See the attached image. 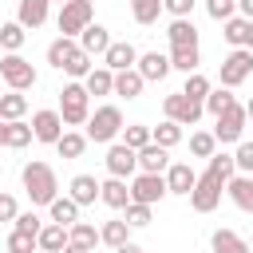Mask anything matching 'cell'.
Segmentation results:
<instances>
[{"label": "cell", "instance_id": "1", "mask_svg": "<svg viewBox=\"0 0 253 253\" xmlns=\"http://www.w3.org/2000/svg\"><path fill=\"white\" fill-rule=\"evenodd\" d=\"M20 182H24L28 198H32V206H51V202L59 198V178H55V170H51L47 162H40V158H32V162L20 170Z\"/></svg>", "mask_w": 253, "mask_h": 253}, {"label": "cell", "instance_id": "2", "mask_svg": "<svg viewBox=\"0 0 253 253\" xmlns=\"http://www.w3.org/2000/svg\"><path fill=\"white\" fill-rule=\"evenodd\" d=\"M59 115H63L67 126H87V119H91V91L83 87V79L63 83V91H59Z\"/></svg>", "mask_w": 253, "mask_h": 253}, {"label": "cell", "instance_id": "3", "mask_svg": "<svg viewBox=\"0 0 253 253\" xmlns=\"http://www.w3.org/2000/svg\"><path fill=\"white\" fill-rule=\"evenodd\" d=\"M123 126H126V123H123V111H119L115 103H103V107H95V111H91V119H87V130H83V134H87L91 142H103V146H111V142L123 134Z\"/></svg>", "mask_w": 253, "mask_h": 253}, {"label": "cell", "instance_id": "4", "mask_svg": "<svg viewBox=\"0 0 253 253\" xmlns=\"http://www.w3.org/2000/svg\"><path fill=\"white\" fill-rule=\"evenodd\" d=\"M0 79L8 83V91H32L40 75L20 51H8V55H0Z\"/></svg>", "mask_w": 253, "mask_h": 253}, {"label": "cell", "instance_id": "5", "mask_svg": "<svg viewBox=\"0 0 253 253\" xmlns=\"http://www.w3.org/2000/svg\"><path fill=\"white\" fill-rule=\"evenodd\" d=\"M217 126H213V138H217V146H237L241 138H245V126H249V111H245V103H233L229 111H221L217 119H213Z\"/></svg>", "mask_w": 253, "mask_h": 253}, {"label": "cell", "instance_id": "6", "mask_svg": "<svg viewBox=\"0 0 253 253\" xmlns=\"http://www.w3.org/2000/svg\"><path fill=\"white\" fill-rule=\"evenodd\" d=\"M91 20H95V4H91V0H67V4L59 8V16H55V28H59V36H75V40H79V32H83Z\"/></svg>", "mask_w": 253, "mask_h": 253}, {"label": "cell", "instance_id": "7", "mask_svg": "<svg viewBox=\"0 0 253 253\" xmlns=\"http://www.w3.org/2000/svg\"><path fill=\"white\" fill-rule=\"evenodd\" d=\"M162 115L174 119V123H182V126H194V123L206 115V103H198V99H190V95H182V91H170V95L162 99Z\"/></svg>", "mask_w": 253, "mask_h": 253}, {"label": "cell", "instance_id": "8", "mask_svg": "<svg viewBox=\"0 0 253 253\" xmlns=\"http://www.w3.org/2000/svg\"><path fill=\"white\" fill-rule=\"evenodd\" d=\"M221 87H241L249 75H253V51L249 47H233L225 59H221Z\"/></svg>", "mask_w": 253, "mask_h": 253}, {"label": "cell", "instance_id": "9", "mask_svg": "<svg viewBox=\"0 0 253 253\" xmlns=\"http://www.w3.org/2000/svg\"><path fill=\"white\" fill-rule=\"evenodd\" d=\"M170 190H166V174H146V170H138L134 178H130V202H142V206H154V202H162Z\"/></svg>", "mask_w": 253, "mask_h": 253}, {"label": "cell", "instance_id": "10", "mask_svg": "<svg viewBox=\"0 0 253 253\" xmlns=\"http://www.w3.org/2000/svg\"><path fill=\"white\" fill-rule=\"evenodd\" d=\"M63 130H67V123H63L59 107H43V111H36V115H32V134H36V142L55 146Z\"/></svg>", "mask_w": 253, "mask_h": 253}, {"label": "cell", "instance_id": "11", "mask_svg": "<svg viewBox=\"0 0 253 253\" xmlns=\"http://www.w3.org/2000/svg\"><path fill=\"white\" fill-rule=\"evenodd\" d=\"M221 194H225V186L221 182H213L206 170L198 174V182H194V190H190V206L198 210V213H213L217 206H221Z\"/></svg>", "mask_w": 253, "mask_h": 253}, {"label": "cell", "instance_id": "12", "mask_svg": "<svg viewBox=\"0 0 253 253\" xmlns=\"http://www.w3.org/2000/svg\"><path fill=\"white\" fill-rule=\"evenodd\" d=\"M103 166H107V174H115V178H134V174H138V150H130L126 142H111Z\"/></svg>", "mask_w": 253, "mask_h": 253}, {"label": "cell", "instance_id": "13", "mask_svg": "<svg viewBox=\"0 0 253 253\" xmlns=\"http://www.w3.org/2000/svg\"><path fill=\"white\" fill-rule=\"evenodd\" d=\"M134 67L142 71V79H146V83H162V79L174 71V67H170V51H142Z\"/></svg>", "mask_w": 253, "mask_h": 253}, {"label": "cell", "instance_id": "14", "mask_svg": "<svg viewBox=\"0 0 253 253\" xmlns=\"http://www.w3.org/2000/svg\"><path fill=\"white\" fill-rule=\"evenodd\" d=\"M134 63H138V47L126 40H111V47L103 51V67H111V71H126Z\"/></svg>", "mask_w": 253, "mask_h": 253}, {"label": "cell", "instance_id": "15", "mask_svg": "<svg viewBox=\"0 0 253 253\" xmlns=\"http://www.w3.org/2000/svg\"><path fill=\"white\" fill-rule=\"evenodd\" d=\"M99 202L103 206H111V210H126L130 206V178H107L103 186H99Z\"/></svg>", "mask_w": 253, "mask_h": 253}, {"label": "cell", "instance_id": "16", "mask_svg": "<svg viewBox=\"0 0 253 253\" xmlns=\"http://www.w3.org/2000/svg\"><path fill=\"white\" fill-rule=\"evenodd\" d=\"M194 182H198V174H194V166H190V162H170V166H166V190H170V194L190 198Z\"/></svg>", "mask_w": 253, "mask_h": 253}, {"label": "cell", "instance_id": "17", "mask_svg": "<svg viewBox=\"0 0 253 253\" xmlns=\"http://www.w3.org/2000/svg\"><path fill=\"white\" fill-rule=\"evenodd\" d=\"M225 194L241 213H253V174H233L225 182Z\"/></svg>", "mask_w": 253, "mask_h": 253}, {"label": "cell", "instance_id": "18", "mask_svg": "<svg viewBox=\"0 0 253 253\" xmlns=\"http://www.w3.org/2000/svg\"><path fill=\"white\" fill-rule=\"evenodd\" d=\"M166 40H170V47H198V28H194V20H190V16H170Z\"/></svg>", "mask_w": 253, "mask_h": 253}, {"label": "cell", "instance_id": "19", "mask_svg": "<svg viewBox=\"0 0 253 253\" xmlns=\"http://www.w3.org/2000/svg\"><path fill=\"white\" fill-rule=\"evenodd\" d=\"M47 8H51V0H16V20L24 28H43L47 24Z\"/></svg>", "mask_w": 253, "mask_h": 253}, {"label": "cell", "instance_id": "20", "mask_svg": "<svg viewBox=\"0 0 253 253\" xmlns=\"http://www.w3.org/2000/svg\"><path fill=\"white\" fill-rule=\"evenodd\" d=\"M79 47H83L87 55H103V51L111 47V32H107L103 24H95V20H91V24L79 32Z\"/></svg>", "mask_w": 253, "mask_h": 253}, {"label": "cell", "instance_id": "21", "mask_svg": "<svg viewBox=\"0 0 253 253\" xmlns=\"http://www.w3.org/2000/svg\"><path fill=\"white\" fill-rule=\"evenodd\" d=\"M166 166H170V150H166V146L146 142V146L138 150V170H146V174H166Z\"/></svg>", "mask_w": 253, "mask_h": 253}, {"label": "cell", "instance_id": "22", "mask_svg": "<svg viewBox=\"0 0 253 253\" xmlns=\"http://www.w3.org/2000/svg\"><path fill=\"white\" fill-rule=\"evenodd\" d=\"M99 186H103V182H95V174H75V178L67 182V194H71L79 206H95V202H99Z\"/></svg>", "mask_w": 253, "mask_h": 253}, {"label": "cell", "instance_id": "23", "mask_svg": "<svg viewBox=\"0 0 253 253\" xmlns=\"http://www.w3.org/2000/svg\"><path fill=\"white\" fill-rule=\"evenodd\" d=\"M142 87H146V79H142V71H138V67L115 71V95H119V99H138V95H142Z\"/></svg>", "mask_w": 253, "mask_h": 253}, {"label": "cell", "instance_id": "24", "mask_svg": "<svg viewBox=\"0 0 253 253\" xmlns=\"http://www.w3.org/2000/svg\"><path fill=\"white\" fill-rule=\"evenodd\" d=\"M210 249H213V253H253V245H249L241 233H233V229H213Z\"/></svg>", "mask_w": 253, "mask_h": 253}, {"label": "cell", "instance_id": "25", "mask_svg": "<svg viewBox=\"0 0 253 253\" xmlns=\"http://www.w3.org/2000/svg\"><path fill=\"white\" fill-rule=\"evenodd\" d=\"M75 51H79V40H75V36H55V40L47 43V63H51L55 71H63V63H67Z\"/></svg>", "mask_w": 253, "mask_h": 253}, {"label": "cell", "instance_id": "26", "mask_svg": "<svg viewBox=\"0 0 253 253\" xmlns=\"http://www.w3.org/2000/svg\"><path fill=\"white\" fill-rule=\"evenodd\" d=\"M28 142H36V134H32V123H24V119H4V146H12V150H24Z\"/></svg>", "mask_w": 253, "mask_h": 253}, {"label": "cell", "instance_id": "27", "mask_svg": "<svg viewBox=\"0 0 253 253\" xmlns=\"http://www.w3.org/2000/svg\"><path fill=\"white\" fill-rule=\"evenodd\" d=\"M79 210H83V206H79V202H75L71 194H63V198H55V202L47 206V213H51V221H59V225H67V229H71V225L79 221Z\"/></svg>", "mask_w": 253, "mask_h": 253}, {"label": "cell", "instance_id": "28", "mask_svg": "<svg viewBox=\"0 0 253 253\" xmlns=\"http://www.w3.org/2000/svg\"><path fill=\"white\" fill-rule=\"evenodd\" d=\"M99 237H103L107 249L126 245V241H130V225H126V217H111V221H103V225H99Z\"/></svg>", "mask_w": 253, "mask_h": 253}, {"label": "cell", "instance_id": "29", "mask_svg": "<svg viewBox=\"0 0 253 253\" xmlns=\"http://www.w3.org/2000/svg\"><path fill=\"white\" fill-rule=\"evenodd\" d=\"M67 241H71V233H67V225H59V221H47V225L40 229V249H43V253H63Z\"/></svg>", "mask_w": 253, "mask_h": 253}, {"label": "cell", "instance_id": "30", "mask_svg": "<svg viewBox=\"0 0 253 253\" xmlns=\"http://www.w3.org/2000/svg\"><path fill=\"white\" fill-rule=\"evenodd\" d=\"M206 174H210L213 182H221V186H225V182L237 174V162H233V154H221V150H217V154H210V158H206Z\"/></svg>", "mask_w": 253, "mask_h": 253}, {"label": "cell", "instance_id": "31", "mask_svg": "<svg viewBox=\"0 0 253 253\" xmlns=\"http://www.w3.org/2000/svg\"><path fill=\"white\" fill-rule=\"evenodd\" d=\"M83 87L91 91V95H115V71L111 67H91V75L83 79Z\"/></svg>", "mask_w": 253, "mask_h": 253}, {"label": "cell", "instance_id": "32", "mask_svg": "<svg viewBox=\"0 0 253 253\" xmlns=\"http://www.w3.org/2000/svg\"><path fill=\"white\" fill-rule=\"evenodd\" d=\"M221 40H225L229 47H245V40H249V20H245V16H229V20L221 24Z\"/></svg>", "mask_w": 253, "mask_h": 253}, {"label": "cell", "instance_id": "33", "mask_svg": "<svg viewBox=\"0 0 253 253\" xmlns=\"http://www.w3.org/2000/svg\"><path fill=\"white\" fill-rule=\"evenodd\" d=\"M170 67L182 71V75H190V71L202 67V51L198 47H170Z\"/></svg>", "mask_w": 253, "mask_h": 253}, {"label": "cell", "instance_id": "34", "mask_svg": "<svg viewBox=\"0 0 253 253\" xmlns=\"http://www.w3.org/2000/svg\"><path fill=\"white\" fill-rule=\"evenodd\" d=\"M87 142H91V138H87L83 130H63L59 142H55V150H59V158H79V154L87 150Z\"/></svg>", "mask_w": 253, "mask_h": 253}, {"label": "cell", "instance_id": "35", "mask_svg": "<svg viewBox=\"0 0 253 253\" xmlns=\"http://www.w3.org/2000/svg\"><path fill=\"white\" fill-rule=\"evenodd\" d=\"M166 8H162V0H130V16H134V24H142V28H150V24H158V16H162Z\"/></svg>", "mask_w": 253, "mask_h": 253}, {"label": "cell", "instance_id": "36", "mask_svg": "<svg viewBox=\"0 0 253 253\" xmlns=\"http://www.w3.org/2000/svg\"><path fill=\"white\" fill-rule=\"evenodd\" d=\"M28 115V95L24 91H8V95H0V119H24Z\"/></svg>", "mask_w": 253, "mask_h": 253}, {"label": "cell", "instance_id": "37", "mask_svg": "<svg viewBox=\"0 0 253 253\" xmlns=\"http://www.w3.org/2000/svg\"><path fill=\"white\" fill-rule=\"evenodd\" d=\"M24 40H28V28H24L20 20L0 24V47H4V51H20V47H24Z\"/></svg>", "mask_w": 253, "mask_h": 253}, {"label": "cell", "instance_id": "38", "mask_svg": "<svg viewBox=\"0 0 253 253\" xmlns=\"http://www.w3.org/2000/svg\"><path fill=\"white\" fill-rule=\"evenodd\" d=\"M67 233H71V241H75V245H83V249H99V245H103L99 225H91V221H75Z\"/></svg>", "mask_w": 253, "mask_h": 253}, {"label": "cell", "instance_id": "39", "mask_svg": "<svg viewBox=\"0 0 253 253\" xmlns=\"http://www.w3.org/2000/svg\"><path fill=\"white\" fill-rule=\"evenodd\" d=\"M123 142H126L130 150H142L146 142H154V126H146V123H130V126H123Z\"/></svg>", "mask_w": 253, "mask_h": 253}, {"label": "cell", "instance_id": "40", "mask_svg": "<svg viewBox=\"0 0 253 253\" xmlns=\"http://www.w3.org/2000/svg\"><path fill=\"white\" fill-rule=\"evenodd\" d=\"M154 142H158V146H166V150H174V146L182 142V123H174V119H162V123L154 126Z\"/></svg>", "mask_w": 253, "mask_h": 253}, {"label": "cell", "instance_id": "41", "mask_svg": "<svg viewBox=\"0 0 253 253\" xmlns=\"http://www.w3.org/2000/svg\"><path fill=\"white\" fill-rule=\"evenodd\" d=\"M233 103H237V99H233V87H213V91L206 95V111H210L213 119H217L221 111H229Z\"/></svg>", "mask_w": 253, "mask_h": 253}, {"label": "cell", "instance_id": "42", "mask_svg": "<svg viewBox=\"0 0 253 253\" xmlns=\"http://www.w3.org/2000/svg\"><path fill=\"white\" fill-rule=\"evenodd\" d=\"M190 154H194V158H210V154H217V138H213V130H194V134H190Z\"/></svg>", "mask_w": 253, "mask_h": 253}, {"label": "cell", "instance_id": "43", "mask_svg": "<svg viewBox=\"0 0 253 253\" xmlns=\"http://www.w3.org/2000/svg\"><path fill=\"white\" fill-rule=\"evenodd\" d=\"M91 59H95V55H87V51L79 47V51H75V55L63 63V75H71V79H87V75H91V67H95Z\"/></svg>", "mask_w": 253, "mask_h": 253}, {"label": "cell", "instance_id": "44", "mask_svg": "<svg viewBox=\"0 0 253 253\" xmlns=\"http://www.w3.org/2000/svg\"><path fill=\"white\" fill-rule=\"evenodd\" d=\"M213 91V83L202 75V71H190L186 75V87H182V95H190V99H198V103H206V95Z\"/></svg>", "mask_w": 253, "mask_h": 253}, {"label": "cell", "instance_id": "45", "mask_svg": "<svg viewBox=\"0 0 253 253\" xmlns=\"http://www.w3.org/2000/svg\"><path fill=\"white\" fill-rule=\"evenodd\" d=\"M40 249V237L36 233H24V229H12L8 233V253H36Z\"/></svg>", "mask_w": 253, "mask_h": 253}, {"label": "cell", "instance_id": "46", "mask_svg": "<svg viewBox=\"0 0 253 253\" xmlns=\"http://www.w3.org/2000/svg\"><path fill=\"white\" fill-rule=\"evenodd\" d=\"M123 217H126V225H130V229H146V225H150V206L130 202V206L123 210Z\"/></svg>", "mask_w": 253, "mask_h": 253}, {"label": "cell", "instance_id": "47", "mask_svg": "<svg viewBox=\"0 0 253 253\" xmlns=\"http://www.w3.org/2000/svg\"><path fill=\"white\" fill-rule=\"evenodd\" d=\"M206 16L217 20V24H225L229 16H237V0H206Z\"/></svg>", "mask_w": 253, "mask_h": 253}, {"label": "cell", "instance_id": "48", "mask_svg": "<svg viewBox=\"0 0 253 253\" xmlns=\"http://www.w3.org/2000/svg\"><path fill=\"white\" fill-rule=\"evenodd\" d=\"M12 229H24V233H36V237H40L43 217H40L36 210H20V213H16V221H12Z\"/></svg>", "mask_w": 253, "mask_h": 253}, {"label": "cell", "instance_id": "49", "mask_svg": "<svg viewBox=\"0 0 253 253\" xmlns=\"http://www.w3.org/2000/svg\"><path fill=\"white\" fill-rule=\"evenodd\" d=\"M233 162H237V174H253V142H237V150H233Z\"/></svg>", "mask_w": 253, "mask_h": 253}, {"label": "cell", "instance_id": "50", "mask_svg": "<svg viewBox=\"0 0 253 253\" xmlns=\"http://www.w3.org/2000/svg\"><path fill=\"white\" fill-rule=\"evenodd\" d=\"M16 213H20L16 198L12 194H0V221H16Z\"/></svg>", "mask_w": 253, "mask_h": 253}, {"label": "cell", "instance_id": "51", "mask_svg": "<svg viewBox=\"0 0 253 253\" xmlns=\"http://www.w3.org/2000/svg\"><path fill=\"white\" fill-rule=\"evenodd\" d=\"M194 4H198V0H162V8H166L170 16H190Z\"/></svg>", "mask_w": 253, "mask_h": 253}, {"label": "cell", "instance_id": "52", "mask_svg": "<svg viewBox=\"0 0 253 253\" xmlns=\"http://www.w3.org/2000/svg\"><path fill=\"white\" fill-rule=\"evenodd\" d=\"M237 12H241L245 20H253V0H237Z\"/></svg>", "mask_w": 253, "mask_h": 253}, {"label": "cell", "instance_id": "53", "mask_svg": "<svg viewBox=\"0 0 253 253\" xmlns=\"http://www.w3.org/2000/svg\"><path fill=\"white\" fill-rule=\"evenodd\" d=\"M115 253H142V249H138V245H134V241H126V245H119V249H115Z\"/></svg>", "mask_w": 253, "mask_h": 253}, {"label": "cell", "instance_id": "54", "mask_svg": "<svg viewBox=\"0 0 253 253\" xmlns=\"http://www.w3.org/2000/svg\"><path fill=\"white\" fill-rule=\"evenodd\" d=\"M63 253H91V249H83V245H75V241H67V245H63Z\"/></svg>", "mask_w": 253, "mask_h": 253}, {"label": "cell", "instance_id": "55", "mask_svg": "<svg viewBox=\"0 0 253 253\" xmlns=\"http://www.w3.org/2000/svg\"><path fill=\"white\" fill-rule=\"evenodd\" d=\"M245 47L253 51V20H249V40H245Z\"/></svg>", "mask_w": 253, "mask_h": 253}, {"label": "cell", "instance_id": "56", "mask_svg": "<svg viewBox=\"0 0 253 253\" xmlns=\"http://www.w3.org/2000/svg\"><path fill=\"white\" fill-rule=\"evenodd\" d=\"M245 111H249V123H253V99H249V103H245Z\"/></svg>", "mask_w": 253, "mask_h": 253}, {"label": "cell", "instance_id": "57", "mask_svg": "<svg viewBox=\"0 0 253 253\" xmlns=\"http://www.w3.org/2000/svg\"><path fill=\"white\" fill-rule=\"evenodd\" d=\"M0 146H4V119H0Z\"/></svg>", "mask_w": 253, "mask_h": 253}, {"label": "cell", "instance_id": "58", "mask_svg": "<svg viewBox=\"0 0 253 253\" xmlns=\"http://www.w3.org/2000/svg\"><path fill=\"white\" fill-rule=\"evenodd\" d=\"M91 253H115V249H91Z\"/></svg>", "mask_w": 253, "mask_h": 253}, {"label": "cell", "instance_id": "59", "mask_svg": "<svg viewBox=\"0 0 253 253\" xmlns=\"http://www.w3.org/2000/svg\"><path fill=\"white\" fill-rule=\"evenodd\" d=\"M55 4H59V8H63V4H67V0H55Z\"/></svg>", "mask_w": 253, "mask_h": 253}, {"label": "cell", "instance_id": "60", "mask_svg": "<svg viewBox=\"0 0 253 253\" xmlns=\"http://www.w3.org/2000/svg\"><path fill=\"white\" fill-rule=\"evenodd\" d=\"M36 253H43V249H36Z\"/></svg>", "mask_w": 253, "mask_h": 253}, {"label": "cell", "instance_id": "61", "mask_svg": "<svg viewBox=\"0 0 253 253\" xmlns=\"http://www.w3.org/2000/svg\"><path fill=\"white\" fill-rule=\"evenodd\" d=\"M91 4H95V0H91Z\"/></svg>", "mask_w": 253, "mask_h": 253}, {"label": "cell", "instance_id": "62", "mask_svg": "<svg viewBox=\"0 0 253 253\" xmlns=\"http://www.w3.org/2000/svg\"><path fill=\"white\" fill-rule=\"evenodd\" d=\"M249 245H253V241H249Z\"/></svg>", "mask_w": 253, "mask_h": 253}]
</instances>
